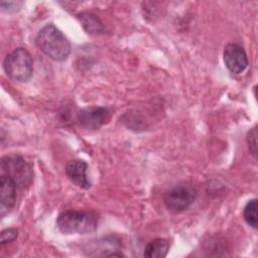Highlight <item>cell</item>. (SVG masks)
Returning <instances> with one entry per match:
<instances>
[{
    "label": "cell",
    "instance_id": "cell-1",
    "mask_svg": "<svg viewBox=\"0 0 258 258\" xmlns=\"http://www.w3.org/2000/svg\"><path fill=\"white\" fill-rule=\"evenodd\" d=\"M36 44L43 53L56 61L67 59L71 53L69 39L53 24H46L39 30Z\"/></svg>",
    "mask_w": 258,
    "mask_h": 258
},
{
    "label": "cell",
    "instance_id": "cell-2",
    "mask_svg": "<svg viewBox=\"0 0 258 258\" xmlns=\"http://www.w3.org/2000/svg\"><path fill=\"white\" fill-rule=\"evenodd\" d=\"M98 221L94 214L75 210L61 212L56 218L58 230L67 235L88 234L97 229Z\"/></svg>",
    "mask_w": 258,
    "mask_h": 258
},
{
    "label": "cell",
    "instance_id": "cell-3",
    "mask_svg": "<svg viewBox=\"0 0 258 258\" xmlns=\"http://www.w3.org/2000/svg\"><path fill=\"white\" fill-rule=\"evenodd\" d=\"M6 75L16 82H27L33 72V61L29 51L23 47H18L9 53L3 62Z\"/></svg>",
    "mask_w": 258,
    "mask_h": 258
},
{
    "label": "cell",
    "instance_id": "cell-4",
    "mask_svg": "<svg viewBox=\"0 0 258 258\" xmlns=\"http://www.w3.org/2000/svg\"><path fill=\"white\" fill-rule=\"evenodd\" d=\"M1 174L7 175L19 188L28 187L33 179L30 164L18 154L6 155L1 159Z\"/></svg>",
    "mask_w": 258,
    "mask_h": 258
},
{
    "label": "cell",
    "instance_id": "cell-5",
    "mask_svg": "<svg viewBox=\"0 0 258 258\" xmlns=\"http://www.w3.org/2000/svg\"><path fill=\"white\" fill-rule=\"evenodd\" d=\"M197 196V189L191 184L178 183L164 194L163 202L169 212L179 214L195 203Z\"/></svg>",
    "mask_w": 258,
    "mask_h": 258
},
{
    "label": "cell",
    "instance_id": "cell-6",
    "mask_svg": "<svg viewBox=\"0 0 258 258\" xmlns=\"http://www.w3.org/2000/svg\"><path fill=\"white\" fill-rule=\"evenodd\" d=\"M111 113L106 107H87L80 111L78 121L82 127L89 130H97L110 120Z\"/></svg>",
    "mask_w": 258,
    "mask_h": 258
},
{
    "label": "cell",
    "instance_id": "cell-7",
    "mask_svg": "<svg viewBox=\"0 0 258 258\" xmlns=\"http://www.w3.org/2000/svg\"><path fill=\"white\" fill-rule=\"evenodd\" d=\"M224 62L233 74H241L248 66L245 49L238 43H228L223 52Z\"/></svg>",
    "mask_w": 258,
    "mask_h": 258
},
{
    "label": "cell",
    "instance_id": "cell-8",
    "mask_svg": "<svg viewBox=\"0 0 258 258\" xmlns=\"http://www.w3.org/2000/svg\"><path fill=\"white\" fill-rule=\"evenodd\" d=\"M88 164L84 160L75 159L66 165V174L68 178L77 186L88 189L91 187V181L87 174Z\"/></svg>",
    "mask_w": 258,
    "mask_h": 258
},
{
    "label": "cell",
    "instance_id": "cell-9",
    "mask_svg": "<svg viewBox=\"0 0 258 258\" xmlns=\"http://www.w3.org/2000/svg\"><path fill=\"white\" fill-rule=\"evenodd\" d=\"M16 185L14 182L5 174H1L0 177V202L2 211H10L16 201Z\"/></svg>",
    "mask_w": 258,
    "mask_h": 258
},
{
    "label": "cell",
    "instance_id": "cell-10",
    "mask_svg": "<svg viewBox=\"0 0 258 258\" xmlns=\"http://www.w3.org/2000/svg\"><path fill=\"white\" fill-rule=\"evenodd\" d=\"M169 244L165 239L156 238L150 241L144 248V257L147 258H163L167 255Z\"/></svg>",
    "mask_w": 258,
    "mask_h": 258
},
{
    "label": "cell",
    "instance_id": "cell-11",
    "mask_svg": "<svg viewBox=\"0 0 258 258\" xmlns=\"http://www.w3.org/2000/svg\"><path fill=\"white\" fill-rule=\"evenodd\" d=\"M78 18L84 27V29L90 34H98L103 31V25L100 19L92 12H81L78 14Z\"/></svg>",
    "mask_w": 258,
    "mask_h": 258
},
{
    "label": "cell",
    "instance_id": "cell-12",
    "mask_svg": "<svg viewBox=\"0 0 258 258\" xmlns=\"http://www.w3.org/2000/svg\"><path fill=\"white\" fill-rule=\"evenodd\" d=\"M243 217L245 222L251 226L252 228L256 229L258 225V219H257V200L252 199L250 200L243 211Z\"/></svg>",
    "mask_w": 258,
    "mask_h": 258
},
{
    "label": "cell",
    "instance_id": "cell-13",
    "mask_svg": "<svg viewBox=\"0 0 258 258\" xmlns=\"http://www.w3.org/2000/svg\"><path fill=\"white\" fill-rule=\"evenodd\" d=\"M246 139H247L250 152L256 158V155H257V127L256 126L249 130Z\"/></svg>",
    "mask_w": 258,
    "mask_h": 258
},
{
    "label": "cell",
    "instance_id": "cell-14",
    "mask_svg": "<svg viewBox=\"0 0 258 258\" xmlns=\"http://www.w3.org/2000/svg\"><path fill=\"white\" fill-rule=\"evenodd\" d=\"M16 237H17V231H16L15 229L9 228V229L3 230V231L1 232L0 243H1V245L10 243V242L14 241V240L16 239Z\"/></svg>",
    "mask_w": 258,
    "mask_h": 258
}]
</instances>
